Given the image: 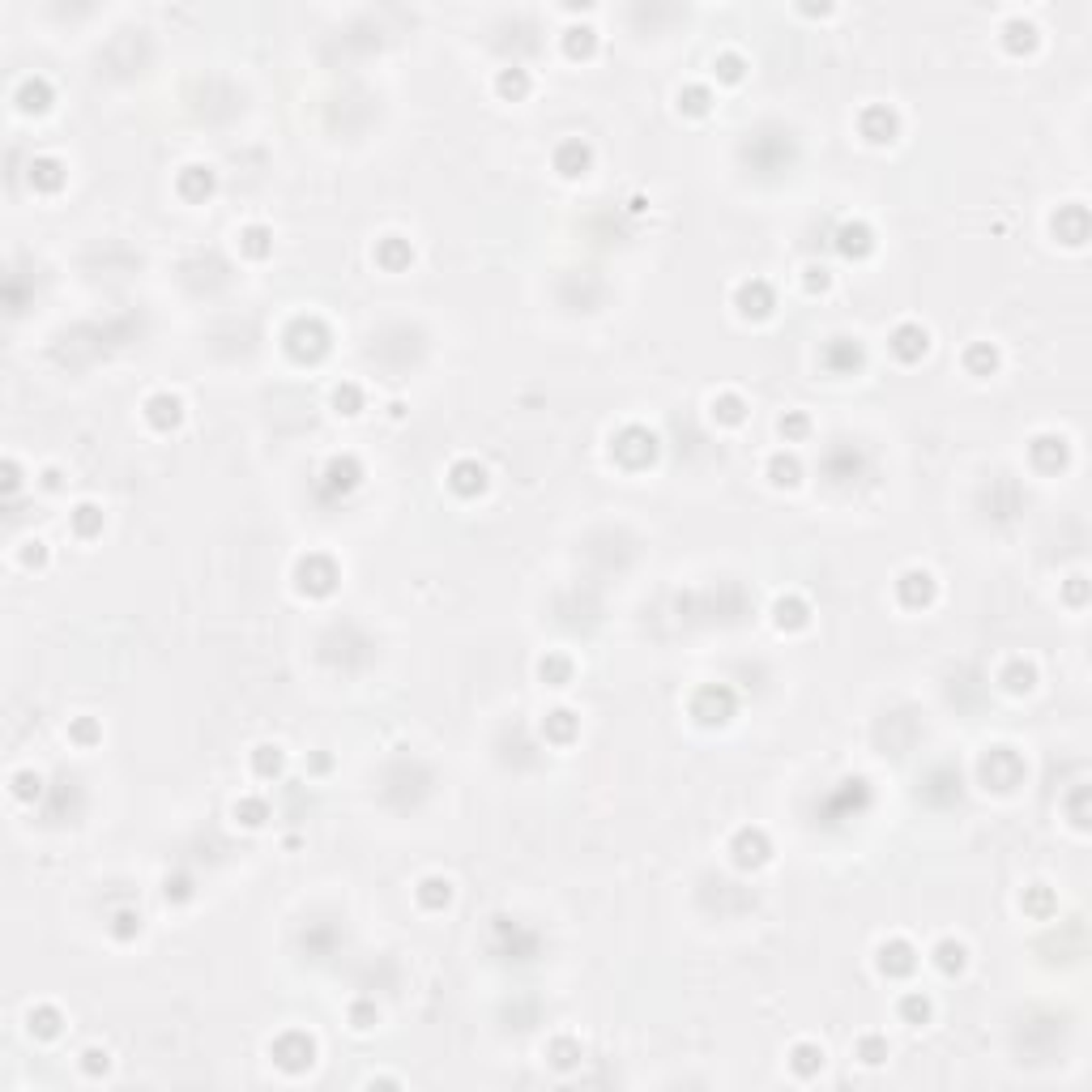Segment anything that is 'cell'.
I'll return each instance as SVG.
<instances>
[{
	"mask_svg": "<svg viewBox=\"0 0 1092 1092\" xmlns=\"http://www.w3.org/2000/svg\"><path fill=\"white\" fill-rule=\"evenodd\" d=\"M282 342H287V354L295 363H320L329 354V346H334V334H329V324L320 316H295L287 324Z\"/></svg>",
	"mask_w": 1092,
	"mask_h": 1092,
	"instance_id": "cell-1",
	"label": "cell"
},
{
	"mask_svg": "<svg viewBox=\"0 0 1092 1092\" xmlns=\"http://www.w3.org/2000/svg\"><path fill=\"white\" fill-rule=\"evenodd\" d=\"M658 435L648 431V427L640 423H628L619 427V431L611 435V457L623 465V470H648V465L658 461Z\"/></svg>",
	"mask_w": 1092,
	"mask_h": 1092,
	"instance_id": "cell-2",
	"label": "cell"
},
{
	"mask_svg": "<svg viewBox=\"0 0 1092 1092\" xmlns=\"http://www.w3.org/2000/svg\"><path fill=\"white\" fill-rule=\"evenodd\" d=\"M337 581H342V568H337L334 555H324V551H307V555H299L295 589L304 593V598H329V593L337 589Z\"/></svg>",
	"mask_w": 1092,
	"mask_h": 1092,
	"instance_id": "cell-3",
	"label": "cell"
},
{
	"mask_svg": "<svg viewBox=\"0 0 1092 1092\" xmlns=\"http://www.w3.org/2000/svg\"><path fill=\"white\" fill-rule=\"evenodd\" d=\"M977 777H981V786L994 789V794H1011V789L1024 781V759L1011 747H991L977 764Z\"/></svg>",
	"mask_w": 1092,
	"mask_h": 1092,
	"instance_id": "cell-4",
	"label": "cell"
},
{
	"mask_svg": "<svg viewBox=\"0 0 1092 1092\" xmlns=\"http://www.w3.org/2000/svg\"><path fill=\"white\" fill-rule=\"evenodd\" d=\"M687 709H692V717L700 725H725L734 713H739V695H734V687H725V683H704V687H695V695H692Z\"/></svg>",
	"mask_w": 1092,
	"mask_h": 1092,
	"instance_id": "cell-5",
	"label": "cell"
},
{
	"mask_svg": "<svg viewBox=\"0 0 1092 1092\" xmlns=\"http://www.w3.org/2000/svg\"><path fill=\"white\" fill-rule=\"evenodd\" d=\"M269 1058H273L282 1071H290V1075L307 1071V1067L316 1063L312 1033H304V1028H287V1033H278V1037H273V1046H269Z\"/></svg>",
	"mask_w": 1092,
	"mask_h": 1092,
	"instance_id": "cell-6",
	"label": "cell"
},
{
	"mask_svg": "<svg viewBox=\"0 0 1092 1092\" xmlns=\"http://www.w3.org/2000/svg\"><path fill=\"white\" fill-rule=\"evenodd\" d=\"M935 598H939L935 572H926V568H905V572L897 576V602L905 606V611H926V606H935Z\"/></svg>",
	"mask_w": 1092,
	"mask_h": 1092,
	"instance_id": "cell-7",
	"label": "cell"
},
{
	"mask_svg": "<svg viewBox=\"0 0 1092 1092\" xmlns=\"http://www.w3.org/2000/svg\"><path fill=\"white\" fill-rule=\"evenodd\" d=\"M730 858H734V866L739 870H759L764 862L772 858V841H769V833L764 828H739V833L730 836Z\"/></svg>",
	"mask_w": 1092,
	"mask_h": 1092,
	"instance_id": "cell-8",
	"label": "cell"
},
{
	"mask_svg": "<svg viewBox=\"0 0 1092 1092\" xmlns=\"http://www.w3.org/2000/svg\"><path fill=\"white\" fill-rule=\"evenodd\" d=\"M734 307H739L742 320H769L777 312V295L764 278H747L734 287Z\"/></svg>",
	"mask_w": 1092,
	"mask_h": 1092,
	"instance_id": "cell-9",
	"label": "cell"
},
{
	"mask_svg": "<svg viewBox=\"0 0 1092 1092\" xmlns=\"http://www.w3.org/2000/svg\"><path fill=\"white\" fill-rule=\"evenodd\" d=\"M359 482H363L359 457L342 453V457H334V461L320 470V495H324V500H337V495H351Z\"/></svg>",
	"mask_w": 1092,
	"mask_h": 1092,
	"instance_id": "cell-10",
	"label": "cell"
},
{
	"mask_svg": "<svg viewBox=\"0 0 1092 1092\" xmlns=\"http://www.w3.org/2000/svg\"><path fill=\"white\" fill-rule=\"evenodd\" d=\"M858 133L870 141V146H892V141L900 137V116L892 112L888 102H870V107H862V116H858Z\"/></svg>",
	"mask_w": 1092,
	"mask_h": 1092,
	"instance_id": "cell-11",
	"label": "cell"
},
{
	"mask_svg": "<svg viewBox=\"0 0 1092 1092\" xmlns=\"http://www.w3.org/2000/svg\"><path fill=\"white\" fill-rule=\"evenodd\" d=\"M875 969L892 981L909 977V973L917 969V947L909 944V939H883V944L875 947Z\"/></svg>",
	"mask_w": 1092,
	"mask_h": 1092,
	"instance_id": "cell-12",
	"label": "cell"
},
{
	"mask_svg": "<svg viewBox=\"0 0 1092 1092\" xmlns=\"http://www.w3.org/2000/svg\"><path fill=\"white\" fill-rule=\"evenodd\" d=\"M1028 461L1041 474H1058L1071 465V445L1054 431H1041V435H1033V445H1028Z\"/></svg>",
	"mask_w": 1092,
	"mask_h": 1092,
	"instance_id": "cell-13",
	"label": "cell"
},
{
	"mask_svg": "<svg viewBox=\"0 0 1092 1092\" xmlns=\"http://www.w3.org/2000/svg\"><path fill=\"white\" fill-rule=\"evenodd\" d=\"M888 351L897 354L900 363H917V359H926V351H930V334H926L917 320H905V324H897V329L888 334Z\"/></svg>",
	"mask_w": 1092,
	"mask_h": 1092,
	"instance_id": "cell-14",
	"label": "cell"
},
{
	"mask_svg": "<svg viewBox=\"0 0 1092 1092\" xmlns=\"http://www.w3.org/2000/svg\"><path fill=\"white\" fill-rule=\"evenodd\" d=\"M819 363H824L833 376H853V371L866 363V351H862L858 337H833V342L824 346V354H819Z\"/></svg>",
	"mask_w": 1092,
	"mask_h": 1092,
	"instance_id": "cell-15",
	"label": "cell"
},
{
	"mask_svg": "<svg viewBox=\"0 0 1092 1092\" xmlns=\"http://www.w3.org/2000/svg\"><path fill=\"white\" fill-rule=\"evenodd\" d=\"M555 171L564 179H581L593 171V146L585 137H568L555 146Z\"/></svg>",
	"mask_w": 1092,
	"mask_h": 1092,
	"instance_id": "cell-16",
	"label": "cell"
},
{
	"mask_svg": "<svg viewBox=\"0 0 1092 1092\" xmlns=\"http://www.w3.org/2000/svg\"><path fill=\"white\" fill-rule=\"evenodd\" d=\"M448 491L461 495V500L482 495V491H487V465L474 461V457H457V461L448 465Z\"/></svg>",
	"mask_w": 1092,
	"mask_h": 1092,
	"instance_id": "cell-17",
	"label": "cell"
},
{
	"mask_svg": "<svg viewBox=\"0 0 1092 1092\" xmlns=\"http://www.w3.org/2000/svg\"><path fill=\"white\" fill-rule=\"evenodd\" d=\"M836 252H841L845 260H866L870 252H875V231H870L862 218L841 223L836 226Z\"/></svg>",
	"mask_w": 1092,
	"mask_h": 1092,
	"instance_id": "cell-18",
	"label": "cell"
},
{
	"mask_svg": "<svg viewBox=\"0 0 1092 1092\" xmlns=\"http://www.w3.org/2000/svg\"><path fill=\"white\" fill-rule=\"evenodd\" d=\"M146 423L154 431H176L184 423V401L176 393H149L146 398Z\"/></svg>",
	"mask_w": 1092,
	"mask_h": 1092,
	"instance_id": "cell-19",
	"label": "cell"
},
{
	"mask_svg": "<svg viewBox=\"0 0 1092 1092\" xmlns=\"http://www.w3.org/2000/svg\"><path fill=\"white\" fill-rule=\"evenodd\" d=\"M52 99H56V90H52L47 77H22L18 90H13V102H18L22 116H43L52 107Z\"/></svg>",
	"mask_w": 1092,
	"mask_h": 1092,
	"instance_id": "cell-20",
	"label": "cell"
},
{
	"mask_svg": "<svg viewBox=\"0 0 1092 1092\" xmlns=\"http://www.w3.org/2000/svg\"><path fill=\"white\" fill-rule=\"evenodd\" d=\"M1050 231L1063 243L1080 248V243L1088 240V210H1084V205H1058V213L1050 218Z\"/></svg>",
	"mask_w": 1092,
	"mask_h": 1092,
	"instance_id": "cell-21",
	"label": "cell"
},
{
	"mask_svg": "<svg viewBox=\"0 0 1092 1092\" xmlns=\"http://www.w3.org/2000/svg\"><path fill=\"white\" fill-rule=\"evenodd\" d=\"M213 188H218V176H213L210 167H184L176 176V193L184 196V201L193 205H205L213 196Z\"/></svg>",
	"mask_w": 1092,
	"mask_h": 1092,
	"instance_id": "cell-22",
	"label": "cell"
},
{
	"mask_svg": "<svg viewBox=\"0 0 1092 1092\" xmlns=\"http://www.w3.org/2000/svg\"><path fill=\"white\" fill-rule=\"evenodd\" d=\"M772 623H777L781 632H803V628H811V606H806V598H798V593H786V598H777V602H772Z\"/></svg>",
	"mask_w": 1092,
	"mask_h": 1092,
	"instance_id": "cell-23",
	"label": "cell"
},
{
	"mask_svg": "<svg viewBox=\"0 0 1092 1092\" xmlns=\"http://www.w3.org/2000/svg\"><path fill=\"white\" fill-rule=\"evenodd\" d=\"M414 900L427 913H440V909L453 905V880H445V875H423L414 888Z\"/></svg>",
	"mask_w": 1092,
	"mask_h": 1092,
	"instance_id": "cell-24",
	"label": "cell"
},
{
	"mask_svg": "<svg viewBox=\"0 0 1092 1092\" xmlns=\"http://www.w3.org/2000/svg\"><path fill=\"white\" fill-rule=\"evenodd\" d=\"M376 265L384 269V273H401V269L414 265V248H410V240H401V235H384V240L376 243Z\"/></svg>",
	"mask_w": 1092,
	"mask_h": 1092,
	"instance_id": "cell-25",
	"label": "cell"
},
{
	"mask_svg": "<svg viewBox=\"0 0 1092 1092\" xmlns=\"http://www.w3.org/2000/svg\"><path fill=\"white\" fill-rule=\"evenodd\" d=\"M65 179H69V171H65V163L60 158H35L30 163V188L35 193H60L65 188Z\"/></svg>",
	"mask_w": 1092,
	"mask_h": 1092,
	"instance_id": "cell-26",
	"label": "cell"
},
{
	"mask_svg": "<svg viewBox=\"0 0 1092 1092\" xmlns=\"http://www.w3.org/2000/svg\"><path fill=\"white\" fill-rule=\"evenodd\" d=\"M576 730H581V717H576L572 709H551V713L542 717V739L555 742V747H568V742L576 739Z\"/></svg>",
	"mask_w": 1092,
	"mask_h": 1092,
	"instance_id": "cell-27",
	"label": "cell"
},
{
	"mask_svg": "<svg viewBox=\"0 0 1092 1092\" xmlns=\"http://www.w3.org/2000/svg\"><path fill=\"white\" fill-rule=\"evenodd\" d=\"M252 772H257L260 781H278L282 772H287V751H282L278 742H260V747H252Z\"/></svg>",
	"mask_w": 1092,
	"mask_h": 1092,
	"instance_id": "cell-28",
	"label": "cell"
},
{
	"mask_svg": "<svg viewBox=\"0 0 1092 1092\" xmlns=\"http://www.w3.org/2000/svg\"><path fill=\"white\" fill-rule=\"evenodd\" d=\"M1003 367V354H999V346L994 342H973L969 351H964V371L969 376H994V371Z\"/></svg>",
	"mask_w": 1092,
	"mask_h": 1092,
	"instance_id": "cell-29",
	"label": "cell"
},
{
	"mask_svg": "<svg viewBox=\"0 0 1092 1092\" xmlns=\"http://www.w3.org/2000/svg\"><path fill=\"white\" fill-rule=\"evenodd\" d=\"M1003 47H1007L1011 56H1028L1037 47V26L1028 18H1007L1003 22Z\"/></svg>",
	"mask_w": 1092,
	"mask_h": 1092,
	"instance_id": "cell-30",
	"label": "cell"
},
{
	"mask_svg": "<svg viewBox=\"0 0 1092 1092\" xmlns=\"http://www.w3.org/2000/svg\"><path fill=\"white\" fill-rule=\"evenodd\" d=\"M26 1024L39 1041H52V1037H60V1028H65V1011H60L56 1003H39V1007H30Z\"/></svg>",
	"mask_w": 1092,
	"mask_h": 1092,
	"instance_id": "cell-31",
	"label": "cell"
},
{
	"mask_svg": "<svg viewBox=\"0 0 1092 1092\" xmlns=\"http://www.w3.org/2000/svg\"><path fill=\"white\" fill-rule=\"evenodd\" d=\"M930 960H935V969L944 973V977H956V973H964V964H969V947H964L960 939H939Z\"/></svg>",
	"mask_w": 1092,
	"mask_h": 1092,
	"instance_id": "cell-32",
	"label": "cell"
},
{
	"mask_svg": "<svg viewBox=\"0 0 1092 1092\" xmlns=\"http://www.w3.org/2000/svg\"><path fill=\"white\" fill-rule=\"evenodd\" d=\"M999 683H1003V692H1011V695L1033 692V687H1037V666H1033V662H1024V658H1011L1007 666L999 670Z\"/></svg>",
	"mask_w": 1092,
	"mask_h": 1092,
	"instance_id": "cell-33",
	"label": "cell"
},
{
	"mask_svg": "<svg viewBox=\"0 0 1092 1092\" xmlns=\"http://www.w3.org/2000/svg\"><path fill=\"white\" fill-rule=\"evenodd\" d=\"M529 90H534V77H529V69L512 65V69H500V73H495V94H500L504 102H521Z\"/></svg>",
	"mask_w": 1092,
	"mask_h": 1092,
	"instance_id": "cell-34",
	"label": "cell"
},
{
	"mask_svg": "<svg viewBox=\"0 0 1092 1092\" xmlns=\"http://www.w3.org/2000/svg\"><path fill=\"white\" fill-rule=\"evenodd\" d=\"M764 470H769L772 487H798V482H803V461H798L794 453H772Z\"/></svg>",
	"mask_w": 1092,
	"mask_h": 1092,
	"instance_id": "cell-35",
	"label": "cell"
},
{
	"mask_svg": "<svg viewBox=\"0 0 1092 1092\" xmlns=\"http://www.w3.org/2000/svg\"><path fill=\"white\" fill-rule=\"evenodd\" d=\"M789 1067H794V1075H803V1080H811V1075L824 1071V1046H815V1041H798L794 1050H789Z\"/></svg>",
	"mask_w": 1092,
	"mask_h": 1092,
	"instance_id": "cell-36",
	"label": "cell"
},
{
	"mask_svg": "<svg viewBox=\"0 0 1092 1092\" xmlns=\"http://www.w3.org/2000/svg\"><path fill=\"white\" fill-rule=\"evenodd\" d=\"M713 90L709 86H700V82H692V86H683L679 90V112L683 116H692V120H700V116H709L713 112Z\"/></svg>",
	"mask_w": 1092,
	"mask_h": 1092,
	"instance_id": "cell-37",
	"label": "cell"
},
{
	"mask_svg": "<svg viewBox=\"0 0 1092 1092\" xmlns=\"http://www.w3.org/2000/svg\"><path fill=\"white\" fill-rule=\"evenodd\" d=\"M572 658L568 653H546L542 662H538V679H542L546 687H568L572 683Z\"/></svg>",
	"mask_w": 1092,
	"mask_h": 1092,
	"instance_id": "cell-38",
	"label": "cell"
},
{
	"mask_svg": "<svg viewBox=\"0 0 1092 1092\" xmlns=\"http://www.w3.org/2000/svg\"><path fill=\"white\" fill-rule=\"evenodd\" d=\"M240 252L252 260H265L269 252H273V231H269L265 223H252L240 231Z\"/></svg>",
	"mask_w": 1092,
	"mask_h": 1092,
	"instance_id": "cell-39",
	"label": "cell"
},
{
	"mask_svg": "<svg viewBox=\"0 0 1092 1092\" xmlns=\"http://www.w3.org/2000/svg\"><path fill=\"white\" fill-rule=\"evenodd\" d=\"M231 815H235V824H243V828H265L269 824V803H265V798H257V794H243L240 803L231 806Z\"/></svg>",
	"mask_w": 1092,
	"mask_h": 1092,
	"instance_id": "cell-40",
	"label": "cell"
},
{
	"mask_svg": "<svg viewBox=\"0 0 1092 1092\" xmlns=\"http://www.w3.org/2000/svg\"><path fill=\"white\" fill-rule=\"evenodd\" d=\"M564 52L572 60H589L598 52V30L593 26H568L564 30Z\"/></svg>",
	"mask_w": 1092,
	"mask_h": 1092,
	"instance_id": "cell-41",
	"label": "cell"
},
{
	"mask_svg": "<svg viewBox=\"0 0 1092 1092\" xmlns=\"http://www.w3.org/2000/svg\"><path fill=\"white\" fill-rule=\"evenodd\" d=\"M713 418L722 427L747 423V401H742V393H717V398H713Z\"/></svg>",
	"mask_w": 1092,
	"mask_h": 1092,
	"instance_id": "cell-42",
	"label": "cell"
},
{
	"mask_svg": "<svg viewBox=\"0 0 1092 1092\" xmlns=\"http://www.w3.org/2000/svg\"><path fill=\"white\" fill-rule=\"evenodd\" d=\"M897 1011H900V1020H905V1024H930V1016H935V1003L926 999L922 991H909V994H900Z\"/></svg>",
	"mask_w": 1092,
	"mask_h": 1092,
	"instance_id": "cell-43",
	"label": "cell"
},
{
	"mask_svg": "<svg viewBox=\"0 0 1092 1092\" xmlns=\"http://www.w3.org/2000/svg\"><path fill=\"white\" fill-rule=\"evenodd\" d=\"M69 525H73L77 538H99L102 534V508L99 504H77V508L69 512Z\"/></svg>",
	"mask_w": 1092,
	"mask_h": 1092,
	"instance_id": "cell-44",
	"label": "cell"
},
{
	"mask_svg": "<svg viewBox=\"0 0 1092 1092\" xmlns=\"http://www.w3.org/2000/svg\"><path fill=\"white\" fill-rule=\"evenodd\" d=\"M833 803H841L850 815L866 811V806H870V789H866V781H858V777H853V781H841V789L833 794Z\"/></svg>",
	"mask_w": 1092,
	"mask_h": 1092,
	"instance_id": "cell-45",
	"label": "cell"
},
{
	"mask_svg": "<svg viewBox=\"0 0 1092 1092\" xmlns=\"http://www.w3.org/2000/svg\"><path fill=\"white\" fill-rule=\"evenodd\" d=\"M713 73H717V82H725V86H739L742 77H747V60H742L739 52H717V60H713Z\"/></svg>",
	"mask_w": 1092,
	"mask_h": 1092,
	"instance_id": "cell-46",
	"label": "cell"
},
{
	"mask_svg": "<svg viewBox=\"0 0 1092 1092\" xmlns=\"http://www.w3.org/2000/svg\"><path fill=\"white\" fill-rule=\"evenodd\" d=\"M334 410H337V414H346V418L363 414V389L354 384V380H342V384L334 389Z\"/></svg>",
	"mask_w": 1092,
	"mask_h": 1092,
	"instance_id": "cell-47",
	"label": "cell"
},
{
	"mask_svg": "<svg viewBox=\"0 0 1092 1092\" xmlns=\"http://www.w3.org/2000/svg\"><path fill=\"white\" fill-rule=\"evenodd\" d=\"M546 1058H551V1067H559V1071H568V1067L581 1063V1046H576L572 1037H555L551 1046H546Z\"/></svg>",
	"mask_w": 1092,
	"mask_h": 1092,
	"instance_id": "cell-48",
	"label": "cell"
},
{
	"mask_svg": "<svg viewBox=\"0 0 1092 1092\" xmlns=\"http://www.w3.org/2000/svg\"><path fill=\"white\" fill-rule=\"evenodd\" d=\"M9 789H13V798H18V803H35V798L43 794V777H39L35 769H22V772H13Z\"/></svg>",
	"mask_w": 1092,
	"mask_h": 1092,
	"instance_id": "cell-49",
	"label": "cell"
},
{
	"mask_svg": "<svg viewBox=\"0 0 1092 1092\" xmlns=\"http://www.w3.org/2000/svg\"><path fill=\"white\" fill-rule=\"evenodd\" d=\"M858 1058L866 1067H880V1063H888V1037H880V1033H866V1037H858Z\"/></svg>",
	"mask_w": 1092,
	"mask_h": 1092,
	"instance_id": "cell-50",
	"label": "cell"
},
{
	"mask_svg": "<svg viewBox=\"0 0 1092 1092\" xmlns=\"http://www.w3.org/2000/svg\"><path fill=\"white\" fill-rule=\"evenodd\" d=\"M777 431L786 435V445H798V440H806V435H811V418H806L803 410H786V414H781V423H777Z\"/></svg>",
	"mask_w": 1092,
	"mask_h": 1092,
	"instance_id": "cell-51",
	"label": "cell"
},
{
	"mask_svg": "<svg viewBox=\"0 0 1092 1092\" xmlns=\"http://www.w3.org/2000/svg\"><path fill=\"white\" fill-rule=\"evenodd\" d=\"M141 935V913L137 909H116L112 913V939H120V944H129V939Z\"/></svg>",
	"mask_w": 1092,
	"mask_h": 1092,
	"instance_id": "cell-52",
	"label": "cell"
},
{
	"mask_svg": "<svg viewBox=\"0 0 1092 1092\" xmlns=\"http://www.w3.org/2000/svg\"><path fill=\"white\" fill-rule=\"evenodd\" d=\"M346 1016H351V1028H359V1033H367V1028H376V1020H380V1007H376V1003H371V999H354Z\"/></svg>",
	"mask_w": 1092,
	"mask_h": 1092,
	"instance_id": "cell-53",
	"label": "cell"
},
{
	"mask_svg": "<svg viewBox=\"0 0 1092 1092\" xmlns=\"http://www.w3.org/2000/svg\"><path fill=\"white\" fill-rule=\"evenodd\" d=\"M1020 905H1024V913H1033V917H1046L1050 909H1054V897H1050V888H1028L1024 897H1020Z\"/></svg>",
	"mask_w": 1092,
	"mask_h": 1092,
	"instance_id": "cell-54",
	"label": "cell"
},
{
	"mask_svg": "<svg viewBox=\"0 0 1092 1092\" xmlns=\"http://www.w3.org/2000/svg\"><path fill=\"white\" fill-rule=\"evenodd\" d=\"M803 287H806V295H824V290L833 287V273H828L824 265H806L803 269Z\"/></svg>",
	"mask_w": 1092,
	"mask_h": 1092,
	"instance_id": "cell-55",
	"label": "cell"
},
{
	"mask_svg": "<svg viewBox=\"0 0 1092 1092\" xmlns=\"http://www.w3.org/2000/svg\"><path fill=\"white\" fill-rule=\"evenodd\" d=\"M107 1067H112V1054L107 1050H99V1046H90L82 1054V1071L90 1075V1080H99V1075H107Z\"/></svg>",
	"mask_w": 1092,
	"mask_h": 1092,
	"instance_id": "cell-56",
	"label": "cell"
},
{
	"mask_svg": "<svg viewBox=\"0 0 1092 1092\" xmlns=\"http://www.w3.org/2000/svg\"><path fill=\"white\" fill-rule=\"evenodd\" d=\"M163 897H167L171 905H184V900L193 897V883H188V875H167V880H163Z\"/></svg>",
	"mask_w": 1092,
	"mask_h": 1092,
	"instance_id": "cell-57",
	"label": "cell"
},
{
	"mask_svg": "<svg viewBox=\"0 0 1092 1092\" xmlns=\"http://www.w3.org/2000/svg\"><path fill=\"white\" fill-rule=\"evenodd\" d=\"M69 739H73L77 747H90V742H99V725H94L90 717H77V722L69 725Z\"/></svg>",
	"mask_w": 1092,
	"mask_h": 1092,
	"instance_id": "cell-58",
	"label": "cell"
},
{
	"mask_svg": "<svg viewBox=\"0 0 1092 1092\" xmlns=\"http://www.w3.org/2000/svg\"><path fill=\"white\" fill-rule=\"evenodd\" d=\"M18 559H22V564H26V568H43V564H47V542H39V538H30V542H22Z\"/></svg>",
	"mask_w": 1092,
	"mask_h": 1092,
	"instance_id": "cell-59",
	"label": "cell"
},
{
	"mask_svg": "<svg viewBox=\"0 0 1092 1092\" xmlns=\"http://www.w3.org/2000/svg\"><path fill=\"white\" fill-rule=\"evenodd\" d=\"M1084 794H1088V789H1075V798H1071V824L1075 828H1088V815H1084Z\"/></svg>",
	"mask_w": 1092,
	"mask_h": 1092,
	"instance_id": "cell-60",
	"label": "cell"
},
{
	"mask_svg": "<svg viewBox=\"0 0 1092 1092\" xmlns=\"http://www.w3.org/2000/svg\"><path fill=\"white\" fill-rule=\"evenodd\" d=\"M1084 589H1088V585H1084V576H1071V581H1067V602L1084 606Z\"/></svg>",
	"mask_w": 1092,
	"mask_h": 1092,
	"instance_id": "cell-61",
	"label": "cell"
},
{
	"mask_svg": "<svg viewBox=\"0 0 1092 1092\" xmlns=\"http://www.w3.org/2000/svg\"><path fill=\"white\" fill-rule=\"evenodd\" d=\"M18 487H22V474H18V461H5V491H9V495H13V491H18Z\"/></svg>",
	"mask_w": 1092,
	"mask_h": 1092,
	"instance_id": "cell-62",
	"label": "cell"
},
{
	"mask_svg": "<svg viewBox=\"0 0 1092 1092\" xmlns=\"http://www.w3.org/2000/svg\"><path fill=\"white\" fill-rule=\"evenodd\" d=\"M43 487H47V491H56V487H60V470H43Z\"/></svg>",
	"mask_w": 1092,
	"mask_h": 1092,
	"instance_id": "cell-63",
	"label": "cell"
}]
</instances>
